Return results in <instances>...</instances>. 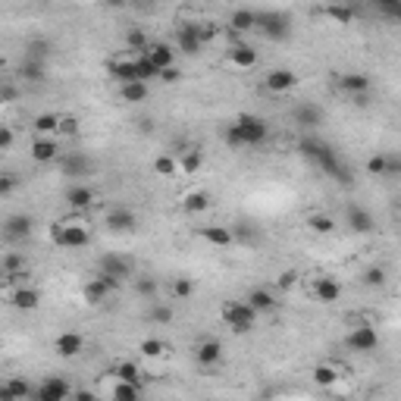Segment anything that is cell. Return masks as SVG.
<instances>
[{
    "instance_id": "6da1fadb",
    "label": "cell",
    "mask_w": 401,
    "mask_h": 401,
    "mask_svg": "<svg viewBox=\"0 0 401 401\" xmlns=\"http://www.w3.org/2000/svg\"><path fill=\"white\" fill-rule=\"evenodd\" d=\"M50 238L57 248H66V251H79L91 242V226L82 213H72V217H63L50 226Z\"/></svg>"
},
{
    "instance_id": "7a4b0ae2",
    "label": "cell",
    "mask_w": 401,
    "mask_h": 401,
    "mask_svg": "<svg viewBox=\"0 0 401 401\" xmlns=\"http://www.w3.org/2000/svg\"><path fill=\"white\" fill-rule=\"evenodd\" d=\"M219 317H223V323L229 326L232 332H238V336H245V332H251L254 326H257V311L248 304V301H223V307H219Z\"/></svg>"
},
{
    "instance_id": "3957f363",
    "label": "cell",
    "mask_w": 401,
    "mask_h": 401,
    "mask_svg": "<svg viewBox=\"0 0 401 401\" xmlns=\"http://www.w3.org/2000/svg\"><path fill=\"white\" fill-rule=\"evenodd\" d=\"M97 276L110 285V292H119L125 279H132V260L119 257V254H104L97 260Z\"/></svg>"
},
{
    "instance_id": "277c9868",
    "label": "cell",
    "mask_w": 401,
    "mask_h": 401,
    "mask_svg": "<svg viewBox=\"0 0 401 401\" xmlns=\"http://www.w3.org/2000/svg\"><path fill=\"white\" fill-rule=\"evenodd\" d=\"M313 166H317L320 172H326L329 179H336L339 185H351V170L345 166V160L339 157V151L332 148V144H320V154H317V160H313Z\"/></svg>"
},
{
    "instance_id": "5b68a950",
    "label": "cell",
    "mask_w": 401,
    "mask_h": 401,
    "mask_svg": "<svg viewBox=\"0 0 401 401\" xmlns=\"http://www.w3.org/2000/svg\"><path fill=\"white\" fill-rule=\"evenodd\" d=\"M236 129L242 135V144L245 148H260V144L270 138V125H266L264 116H254V113H242L236 119Z\"/></svg>"
},
{
    "instance_id": "8992f818",
    "label": "cell",
    "mask_w": 401,
    "mask_h": 401,
    "mask_svg": "<svg viewBox=\"0 0 401 401\" xmlns=\"http://www.w3.org/2000/svg\"><path fill=\"white\" fill-rule=\"evenodd\" d=\"M257 32L266 41H285L292 35V22L285 13H273V10H260L257 16Z\"/></svg>"
},
{
    "instance_id": "52a82bcc",
    "label": "cell",
    "mask_w": 401,
    "mask_h": 401,
    "mask_svg": "<svg viewBox=\"0 0 401 401\" xmlns=\"http://www.w3.org/2000/svg\"><path fill=\"white\" fill-rule=\"evenodd\" d=\"M207 41V29L198 22H185L176 29V50H182L185 57H195V53H200V48H204Z\"/></svg>"
},
{
    "instance_id": "ba28073f",
    "label": "cell",
    "mask_w": 401,
    "mask_h": 401,
    "mask_svg": "<svg viewBox=\"0 0 401 401\" xmlns=\"http://www.w3.org/2000/svg\"><path fill=\"white\" fill-rule=\"evenodd\" d=\"M345 345H348L351 351H358V354L376 351V348H379V332H376V326H370V323L354 326V329L348 332V339H345Z\"/></svg>"
},
{
    "instance_id": "9c48e42d",
    "label": "cell",
    "mask_w": 401,
    "mask_h": 401,
    "mask_svg": "<svg viewBox=\"0 0 401 401\" xmlns=\"http://www.w3.org/2000/svg\"><path fill=\"white\" fill-rule=\"evenodd\" d=\"M72 386L63 376H48L41 386L35 389V401H72Z\"/></svg>"
},
{
    "instance_id": "30bf717a",
    "label": "cell",
    "mask_w": 401,
    "mask_h": 401,
    "mask_svg": "<svg viewBox=\"0 0 401 401\" xmlns=\"http://www.w3.org/2000/svg\"><path fill=\"white\" fill-rule=\"evenodd\" d=\"M60 170H63L66 176H72V179H85V176H91L95 163H91V157H85L82 151H69V154L60 157Z\"/></svg>"
},
{
    "instance_id": "8fae6325",
    "label": "cell",
    "mask_w": 401,
    "mask_h": 401,
    "mask_svg": "<svg viewBox=\"0 0 401 401\" xmlns=\"http://www.w3.org/2000/svg\"><path fill=\"white\" fill-rule=\"evenodd\" d=\"M104 226L110 232H132L138 226V217L129 210V207H113V210L104 217Z\"/></svg>"
},
{
    "instance_id": "7c38bea8",
    "label": "cell",
    "mask_w": 401,
    "mask_h": 401,
    "mask_svg": "<svg viewBox=\"0 0 401 401\" xmlns=\"http://www.w3.org/2000/svg\"><path fill=\"white\" fill-rule=\"evenodd\" d=\"M144 57H148L160 72L176 66V48H172V44H166V41H151V48L144 50Z\"/></svg>"
},
{
    "instance_id": "4fadbf2b",
    "label": "cell",
    "mask_w": 401,
    "mask_h": 401,
    "mask_svg": "<svg viewBox=\"0 0 401 401\" xmlns=\"http://www.w3.org/2000/svg\"><path fill=\"white\" fill-rule=\"evenodd\" d=\"M339 88H342L351 100L367 97L370 95V76H364V72H345V76H339Z\"/></svg>"
},
{
    "instance_id": "5bb4252c",
    "label": "cell",
    "mask_w": 401,
    "mask_h": 401,
    "mask_svg": "<svg viewBox=\"0 0 401 401\" xmlns=\"http://www.w3.org/2000/svg\"><path fill=\"white\" fill-rule=\"evenodd\" d=\"M66 204H69V210L72 213H82V210H88V207H95L97 204V195H95V189H88V185H72L69 191H66Z\"/></svg>"
},
{
    "instance_id": "9a60e30c",
    "label": "cell",
    "mask_w": 401,
    "mask_h": 401,
    "mask_svg": "<svg viewBox=\"0 0 401 401\" xmlns=\"http://www.w3.org/2000/svg\"><path fill=\"white\" fill-rule=\"evenodd\" d=\"M198 238H204L213 248H229L236 242V232L229 226H198Z\"/></svg>"
},
{
    "instance_id": "2e32d148",
    "label": "cell",
    "mask_w": 401,
    "mask_h": 401,
    "mask_svg": "<svg viewBox=\"0 0 401 401\" xmlns=\"http://www.w3.org/2000/svg\"><path fill=\"white\" fill-rule=\"evenodd\" d=\"M266 91H273V95H285V91H292L298 85V76L292 69H270L264 79Z\"/></svg>"
},
{
    "instance_id": "e0dca14e",
    "label": "cell",
    "mask_w": 401,
    "mask_h": 401,
    "mask_svg": "<svg viewBox=\"0 0 401 401\" xmlns=\"http://www.w3.org/2000/svg\"><path fill=\"white\" fill-rule=\"evenodd\" d=\"M4 236L10 238V242H25V238L32 236V217H25V213H13V217H6Z\"/></svg>"
},
{
    "instance_id": "ac0fdd59",
    "label": "cell",
    "mask_w": 401,
    "mask_h": 401,
    "mask_svg": "<svg viewBox=\"0 0 401 401\" xmlns=\"http://www.w3.org/2000/svg\"><path fill=\"white\" fill-rule=\"evenodd\" d=\"M195 360L200 367H217L219 360H223V345H219L217 339H200L195 345Z\"/></svg>"
},
{
    "instance_id": "d6986e66",
    "label": "cell",
    "mask_w": 401,
    "mask_h": 401,
    "mask_svg": "<svg viewBox=\"0 0 401 401\" xmlns=\"http://www.w3.org/2000/svg\"><path fill=\"white\" fill-rule=\"evenodd\" d=\"M53 351H57L60 358H76V354L85 351V339L79 336V332H60V336L53 339Z\"/></svg>"
},
{
    "instance_id": "ffe728a7",
    "label": "cell",
    "mask_w": 401,
    "mask_h": 401,
    "mask_svg": "<svg viewBox=\"0 0 401 401\" xmlns=\"http://www.w3.org/2000/svg\"><path fill=\"white\" fill-rule=\"evenodd\" d=\"M313 298L323 301V304H336V301L342 298V285L332 276H317L313 279Z\"/></svg>"
},
{
    "instance_id": "44dd1931",
    "label": "cell",
    "mask_w": 401,
    "mask_h": 401,
    "mask_svg": "<svg viewBox=\"0 0 401 401\" xmlns=\"http://www.w3.org/2000/svg\"><path fill=\"white\" fill-rule=\"evenodd\" d=\"M29 154L35 163H53V160H60V144L57 138H35Z\"/></svg>"
},
{
    "instance_id": "7402d4cb",
    "label": "cell",
    "mask_w": 401,
    "mask_h": 401,
    "mask_svg": "<svg viewBox=\"0 0 401 401\" xmlns=\"http://www.w3.org/2000/svg\"><path fill=\"white\" fill-rule=\"evenodd\" d=\"M345 219H348L351 232H358V236H367V232L376 229V219H373V213H370V210H364V207H348Z\"/></svg>"
},
{
    "instance_id": "603a6c76",
    "label": "cell",
    "mask_w": 401,
    "mask_h": 401,
    "mask_svg": "<svg viewBox=\"0 0 401 401\" xmlns=\"http://www.w3.org/2000/svg\"><path fill=\"white\" fill-rule=\"evenodd\" d=\"M295 123L301 129H317V125L323 123V110H320L317 104H311V100H301L295 107Z\"/></svg>"
},
{
    "instance_id": "cb8c5ba5",
    "label": "cell",
    "mask_w": 401,
    "mask_h": 401,
    "mask_svg": "<svg viewBox=\"0 0 401 401\" xmlns=\"http://www.w3.org/2000/svg\"><path fill=\"white\" fill-rule=\"evenodd\" d=\"M60 123H63L60 113H38L32 119V129H35L38 138H53V135H60Z\"/></svg>"
},
{
    "instance_id": "d4e9b609",
    "label": "cell",
    "mask_w": 401,
    "mask_h": 401,
    "mask_svg": "<svg viewBox=\"0 0 401 401\" xmlns=\"http://www.w3.org/2000/svg\"><path fill=\"white\" fill-rule=\"evenodd\" d=\"M257 50L251 48V44H232L229 48V63L236 66V69H254L257 66Z\"/></svg>"
},
{
    "instance_id": "484cf974",
    "label": "cell",
    "mask_w": 401,
    "mask_h": 401,
    "mask_svg": "<svg viewBox=\"0 0 401 401\" xmlns=\"http://www.w3.org/2000/svg\"><path fill=\"white\" fill-rule=\"evenodd\" d=\"M10 304L16 307V311H38L41 295H38L35 289H29V285H19V289L10 292Z\"/></svg>"
},
{
    "instance_id": "4316f807",
    "label": "cell",
    "mask_w": 401,
    "mask_h": 401,
    "mask_svg": "<svg viewBox=\"0 0 401 401\" xmlns=\"http://www.w3.org/2000/svg\"><path fill=\"white\" fill-rule=\"evenodd\" d=\"M82 298H85V304H91V307L104 304V301L110 298V285H107V283H104V279H100V276L88 279V283L82 285Z\"/></svg>"
},
{
    "instance_id": "83f0119b",
    "label": "cell",
    "mask_w": 401,
    "mask_h": 401,
    "mask_svg": "<svg viewBox=\"0 0 401 401\" xmlns=\"http://www.w3.org/2000/svg\"><path fill=\"white\" fill-rule=\"evenodd\" d=\"M245 301H248V304H251L257 313H270V311H276V304H279V301H276V292H270V289H251Z\"/></svg>"
},
{
    "instance_id": "f1b7e54d",
    "label": "cell",
    "mask_w": 401,
    "mask_h": 401,
    "mask_svg": "<svg viewBox=\"0 0 401 401\" xmlns=\"http://www.w3.org/2000/svg\"><path fill=\"white\" fill-rule=\"evenodd\" d=\"M176 160H179V176H195L200 166H204V154H200V148H185Z\"/></svg>"
},
{
    "instance_id": "f546056e",
    "label": "cell",
    "mask_w": 401,
    "mask_h": 401,
    "mask_svg": "<svg viewBox=\"0 0 401 401\" xmlns=\"http://www.w3.org/2000/svg\"><path fill=\"white\" fill-rule=\"evenodd\" d=\"M257 16H260V10H232L229 29L232 32H257Z\"/></svg>"
},
{
    "instance_id": "4dcf8cb0",
    "label": "cell",
    "mask_w": 401,
    "mask_h": 401,
    "mask_svg": "<svg viewBox=\"0 0 401 401\" xmlns=\"http://www.w3.org/2000/svg\"><path fill=\"white\" fill-rule=\"evenodd\" d=\"M116 383H129V386H142V367L132 364V360H119L116 370H113Z\"/></svg>"
},
{
    "instance_id": "1f68e13d",
    "label": "cell",
    "mask_w": 401,
    "mask_h": 401,
    "mask_svg": "<svg viewBox=\"0 0 401 401\" xmlns=\"http://www.w3.org/2000/svg\"><path fill=\"white\" fill-rule=\"evenodd\" d=\"M311 376H313V383L317 386H326V389H329V386H336L339 379H342V370H339L336 364H317Z\"/></svg>"
},
{
    "instance_id": "d6a6232c",
    "label": "cell",
    "mask_w": 401,
    "mask_h": 401,
    "mask_svg": "<svg viewBox=\"0 0 401 401\" xmlns=\"http://www.w3.org/2000/svg\"><path fill=\"white\" fill-rule=\"evenodd\" d=\"M307 229H311L313 236H332L339 226L329 213H311V217H307Z\"/></svg>"
},
{
    "instance_id": "836d02e7",
    "label": "cell",
    "mask_w": 401,
    "mask_h": 401,
    "mask_svg": "<svg viewBox=\"0 0 401 401\" xmlns=\"http://www.w3.org/2000/svg\"><path fill=\"white\" fill-rule=\"evenodd\" d=\"M19 76H22L25 82H44V60L22 57L19 60Z\"/></svg>"
},
{
    "instance_id": "e575fe53",
    "label": "cell",
    "mask_w": 401,
    "mask_h": 401,
    "mask_svg": "<svg viewBox=\"0 0 401 401\" xmlns=\"http://www.w3.org/2000/svg\"><path fill=\"white\" fill-rule=\"evenodd\" d=\"M210 195L207 191H189V195L182 198V210L185 213H204V210H210Z\"/></svg>"
},
{
    "instance_id": "d590c367",
    "label": "cell",
    "mask_w": 401,
    "mask_h": 401,
    "mask_svg": "<svg viewBox=\"0 0 401 401\" xmlns=\"http://www.w3.org/2000/svg\"><path fill=\"white\" fill-rule=\"evenodd\" d=\"M151 166H154V172H157V176H163V179L179 176V160L172 157V154H157Z\"/></svg>"
},
{
    "instance_id": "8d00e7d4",
    "label": "cell",
    "mask_w": 401,
    "mask_h": 401,
    "mask_svg": "<svg viewBox=\"0 0 401 401\" xmlns=\"http://www.w3.org/2000/svg\"><path fill=\"white\" fill-rule=\"evenodd\" d=\"M119 97H123L125 104H142V100H148V85H144V82L119 85Z\"/></svg>"
},
{
    "instance_id": "74e56055",
    "label": "cell",
    "mask_w": 401,
    "mask_h": 401,
    "mask_svg": "<svg viewBox=\"0 0 401 401\" xmlns=\"http://www.w3.org/2000/svg\"><path fill=\"white\" fill-rule=\"evenodd\" d=\"M323 16L332 19L336 25H351L358 13H354V6H336L332 4V6H323Z\"/></svg>"
},
{
    "instance_id": "f35d334b",
    "label": "cell",
    "mask_w": 401,
    "mask_h": 401,
    "mask_svg": "<svg viewBox=\"0 0 401 401\" xmlns=\"http://www.w3.org/2000/svg\"><path fill=\"white\" fill-rule=\"evenodd\" d=\"M110 401H142V386H129V383H113Z\"/></svg>"
},
{
    "instance_id": "ab89813d",
    "label": "cell",
    "mask_w": 401,
    "mask_h": 401,
    "mask_svg": "<svg viewBox=\"0 0 401 401\" xmlns=\"http://www.w3.org/2000/svg\"><path fill=\"white\" fill-rule=\"evenodd\" d=\"M6 386H10V392L16 395V401H35V389H32L29 379H22V376H10V379H6Z\"/></svg>"
},
{
    "instance_id": "60d3db41",
    "label": "cell",
    "mask_w": 401,
    "mask_h": 401,
    "mask_svg": "<svg viewBox=\"0 0 401 401\" xmlns=\"http://www.w3.org/2000/svg\"><path fill=\"white\" fill-rule=\"evenodd\" d=\"M360 283H364L367 289H383V285L389 283V276H386L383 266H367V270L360 273Z\"/></svg>"
},
{
    "instance_id": "b9f144b4",
    "label": "cell",
    "mask_w": 401,
    "mask_h": 401,
    "mask_svg": "<svg viewBox=\"0 0 401 401\" xmlns=\"http://www.w3.org/2000/svg\"><path fill=\"white\" fill-rule=\"evenodd\" d=\"M148 317H151V323H160V326H166V323H172V307L170 304H163V301H151V311H148Z\"/></svg>"
},
{
    "instance_id": "7bdbcfd3",
    "label": "cell",
    "mask_w": 401,
    "mask_h": 401,
    "mask_svg": "<svg viewBox=\"0 0 401 401\" xmlns=\"http://www.w3.org/2000/svg\"><path fill=\"white\" fill-rule=\"evenodd\" d=\"M19 273H25V257L22 254H16V251H10L4 257V276L13 279V276H19Z\"/></svg>"
},
{
    "instance_id": "ee69618b",
    "label": "cell",
    "mask_w": 401,
    "mask_h": 401,
    "mask_svg": "<svg viewBox=\"0 0 401 401\" xmlns=\"http://www.w3.org/2000/svg\"><path fill=\"white\" fill-rule=\"evenodd\" d=\"M138 351H142L144 358L157 360V358H166V351H170V348H166V342H160V339H144V342L138 345Z\"/></svg>"
},
{
    "instance_id": "f6af8a7d",
    "label": "cell",
    "mask_w": 401,
    "mask_h": 401,
    "mask_svg": "<svg viewBox=\"0 0 401 401\" xmlns=\"http://www.w3.org/2000/svg\"><path fill=\"white\" fill-rule=\"evenodd\" d=\"M135 66H138V82H144V85H148V82H154V79H160V69L151 63L148 57H144V53H142V57H138V63H135Z\"/></svg>"
},
{
    "instance_id": "bcb514c9",
    "label": "cell",
    "mask_w": 401,
    "mask_h": 401,
    "mask_svg": "<svg viewBox=\"0 0 401 401\" xmlns=\"http://www.w3.org/2000/svg\"><path fill=\"white\" fill-rule=\"evenodd\" d=\"M376 13L401 25V0H376Z\"/></svg>"
},
{
    "instance_id": "7dc6e473",
    "label": "cell",
    "mask_w": 401,
    "mask_h": 401,
    "mask_svg": "<svg viewBox=\"0 0 401 401\" xmlns=\"http://www.w3.org/2000/svg\"><path fill=\"white\" fill-rule=\"evenodd\" d=\"M367 172L386 179V172H389V154H373V157L367 160Z\"/></svg>"
},
{
    "instance_id": "c3c4849f",
    "label": "cell",
    "mask_w": 401,
    "mask_h": 401,
    "mask_svg": "<svg viewBox=\"0 0 401 401\" xmlns=\"http://www.w3.org/2000/svg\"><path fill=\"white\" fill-rule=\"evenodd\" d=\"M191 292H195V283H191V279H185V276L172 279V298L176 301H189Z\"/></svg>"
},
{
    "instance_id": "681fc988",
    "label": "cell",
    "mask_w": 401,
    "mask_h": 401,
    "mask_svg": "<svg viewBox=\"0 0 401 401\" xmlns=\"http://www.w3.org/2000/svg\"><path fill=\"white\" fill-rule=\"evenodd\" d=\"M320 144H323V142H317V138H298V154L313 163V160H317V154H320Z\"/></svg>"
},
{
    "instance_id": "f907efd6",
    "label": "cell",
    "mask_w": 401,
    "mask_h": 401,
    "mask_svg": "<svg viewBox=\"0 0 401 401\" xmlns=\"http://www.w3.org/2000/svg\"><path fill=\"white\" fill-rule=\"evenodd\" d=\"M298 283H301V273H298V270H283V273L276 276V289H279V292H292Z\"/></svg>"
},
{
    "instance_id": "816d5d0a",
    "label": "cell",
    "mask_w": 401,
    "mask_h": 401,
    "mask_svg": "<svg viewBox=\"0 0 401 401\" xmlns=\"http://www.w3.org/2000/svg\"><path fill=\"white\" fill-rule=\"evenodd\" d=\"M135 292L142 298H154V295H157V279H154V276H138L135 279Z\"/></svg>"
},
{
    "instance_id": "f5cc1de1",
    "label": "cell",
    "mask_w": 401,
    "mask_h": 401,
    "mask_svg": "<svg viewBox=\"0 0 401 401\" xmlns=\"http://www.w3.org/2000/svg\"><path fill=\"white\" fill-rule=\"evenodd\" d=\"M50 53V44L48 41H32V44H25V57H32V60H44Z\"/></svg>"
},
{
    "instance_id": "db71d44e",
    "label": "cell",
    "mask_w": 401,
    "mask_h": 401,
    "mask_svg": "<svg viewBox=\"0 0 401 401\" xmlns=\"http://www.w3.org/2000/svg\"><path fill=\"white\" fill-rule=\"evenodd\" d=\"M223 138H226V144H229V148H245V144H242V135H238V129H236V123H229V125H226V129H223Z\"/></svg>"
},
{
    "instance_id": "11a10c76",
    "label": "cell",
    "mask_w": 401,
    "mask_h": 401,
    "mask_svg": "<svg viewBox=\"0 0 401 401\" xmlns=\"http://www.w3.org/2000/svg\"><path fill=\"white\" fill-rule=\"evenodd\" d=\"M60 135H63V138L79 135V119L76 116H63V123H60Z\"/></svg>"
},
{
    "instance_id": "9f6ffc18",
    "label": "cell",
    "mask_w": 401,
    "mask_h": 401,
    "mask_svg": "<svg viewBox=\"0 0 401 401\" xmlns=\"http://www.w3.org/2000/svg\"><path fill=\"white\" fill-rule=\"evenodd\" d=\"M13 191H16V176L4 172V176H0V198H10Z\"/></svg>"
},
{
    "instance_id": "6f0895ef",
    "label": "cell",
    "mask_w": 401,
    "mask_h": 401,
    "mask_svg": "<svg viewBox=\"0 0 401 401\" xmlns=\"http://www.w3.org/2000/svg\"><path fill=\"white\" fill-rule=\"evenodd\" d=\"M13 138H16V135H13V129H10V125H4V129H0V151H10Z\"/></svg>"
},
{
    "instance_id": "680465c9",
    "label": "cell",
    "mask_w": 401,
    "mask_h": 401,
    "mask_svg": "<svg viewBox=\"0 0 401 401\" xmlns=\"http://www.w3.org/2000/svg\"><path fill=\"white\" fill-rule=\"evenodd\" d=\"M401 176V157L398 154H389V172H386V179H395Z\"/></svg>"
},
{
    "instance_id": "91938a15",
    "label": "cell",
    "mask_w": 401,
    "mask_h": 401,
    "mask_svg": "<svg viewBox=\"0 0 401 401\" xmlns=\"http://www.w3.org/2000/svg\"><path fill=\"white\" fill-rule=\"evenodd\" d=\"M179 79H182V72H179V66H172V69H163V72H160V82H166V85L179 82Z\"/></svg>"
},
{
    "instance_id": "94428289",
    "label": "cell",
    "mask_w": 401,
    "mask_h": 401,
    "mask_svg": "<svg viewBox=\"0 0 401 401\" xmlns=\"http://www.w3.org/2000/svg\"><path fill=\"white\" fill-rule=\"evenodd\" d=\"M72 401H100L97 392H91V389H76L72 392Z\"/></svg>"
},
{
    "instance_id": "6125c7cd",
    "label": "cell",
    "mask_w": 401,
    "mask_h": 401,
    "mask_svg": "<svg viewBox=\"0 0 401 401\" xmlns=\"http://www.w3.org/2000/svg\"><path fill=\"white\" fill-rule=\"evenodd\" d=\"M4 100H6V104L16 100V88H13V85H4Z\"/></svg>"
},
{
    "instance_id": "be15d7a7",
    "label": "cell",
    "mask_w": 401,
    "mask_h": 401,
    "mask_svg": "<svg viewBox=\"0 0 401 401\" xmlns=\"http://www.w3.org/2000/svg\"><path fill=\"white\" fill-rule=\"evenodd\" d=\"M0 401H16V395H13V392H10V386H0Z\"/></svg>"
}]
</instances>
